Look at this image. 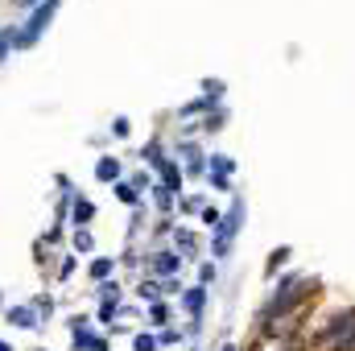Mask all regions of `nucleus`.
I'll list each match as a JSON object with an SVG mask.
<instances>
[{
	"mask_svg": "<svg viewBox=\"0 0 355 351\" xmlns=\"http://www.w3.org/2000/svg\"><path fill=\"white\" fill-rule=\"evenodd\" d=\"M219 351H236V343H223V348H219Z\"/></svg>",
	"mask_w": 355,
	"mask_h": 351,
	"instance_id": "nucleus-37",
	"label": "nucleus"
},
{
	"mask_svg": "<svg viewBox=\"0 0 355 351\" xmlns=\"http://www.w3.org/2000/svg\"><path fill=\"white\" fill-rule=\"evenodd\" d=\"M58 4L62 0H42L33 12H29V21H25V29H17V46L25 50V46H33L46 29H50V21H54V12H58Z\"/></svg>",
	"mask_w": 355,
	"mask_h": 351,
	"instance_id": "nucleus-4",
	"label": "nucleus"
},
{
	"mask_svg": "<svg viewBox=\"0 0 355 351\" xmlns=\"http://www.w3.org/2000/svg\"><path fill=\"white\" fill-rule=\"evenodd\" d=\"M202 99H207V103H219V99H223V83H219V79H207V83H202Z\"/></svg>",
	"mask_w": 355,
	"mask_h": 351,
	"instance_id": "nucleus-26",
	"label": "nucleus"
},
{
	"mask_svg": "<svg viewBox=\"0 0 355 351\" xmlns=\"http://www.w3.org/2000/svg\"><path fill=\"white\" fill-rule=\"evenodd\" d=\"M141 162H145V166H153V170H162V166H166L170 157H166V149H162V141H149V145L141 149Z\"/></svg>",
	"mask_w": 355,
	"mask_h": 351,
	"instance_id": "nucleus-16",
	"label": "nucleus"
},
{
	"mask_svg": "<svg viewBox=\"0 0 355 351\" xmlns=\"http://www.w3.org/2000/svg\"><path fill=\"white\" fill-rule=\"evenodd\" d=\"M198 219H202V228H207V232H215V228H219V219H223V211H215V207H202V211H198Z\"/></svg>",
	"mask_w": 355,
	"mask_h": 351,
	"instance_id": "nucleus-27",
	"label": "nucleus"
},
{
	"mask_svg": "<svg viewBox=\"0 0 355 351\" xmlns=\"http://www.w3.org/2000/svg\"><path fill=\"white\" fill-rule=\"evenodd\" d=\"M29 306H33V310H37V318H42V323H46V318H50V314H54V298H50V293H37V298H33V302H29Z\"/></svg>",
	"mask_w": 355,
	"mask_h": 351,
	"instance_id": "nucleus-22",
	"label": "nucleus"
},
{
	"mask_svg": "<svg viewBox=\"0 0 355 351\" xmlns=\"http://www.w3.org/2000/svg\"><path fill=\"white\" fill-rule=\"evenodd\" d=\"M91 219H95V203H91L87 194H75L71 198V223L75 228H87Z\"/></svg>",
	"mask_w": 355,
	"mask_h": 351,
	"instance_id": "nucleus-9",
	"label": "nucleus"
},
{
	"mask_svg": "<svg viewBox=\"0 0 355 351\" xmlns=\"http://www.w3.org/2000/svg\"><path fill=\"white\" fill-rule=\"evenodd\" d=\"M71 348L75 351H107V339L95 335L91 327H79V331H71Z\"/></svg>",
	"mask_w": 355,
	"mask_h": 351,
	"instance_id": "nucleus-8",
	"label": "nucleus"
},
{
	"mask_svg": "<svg viewBox=\"0 0 355 351\" xmlns=\"http://www.w3.org/2000/svg\"><path fill=\"white\" fill-rule=\"evenodd\" d=\"M128 182H132V186H137V190H149V186H153V178L145 174V170H137V174L128 178Z\"/></svg>",
	"mask_w": 355,
	"mask_h": 351,
	"instance_id": "nucleus-33",
	"label": "nucleus"
},
{
	"mask_svg": "<svg viewBox=\"0 0 355 351\" xmlns=\"http://www.w3.org/2000/svg\"><path fill=\"white\" fill-rule=\"evenodd\" d=\"M157 174H162V186H170L174 194L182 190V166H178V162H166V166H162Z\"/></svg>",
	"mask_w": 355,
	"mask_h": 351,
	"instance_id": "nucleus-17",
	"label": "nucleus"
},
{
	"mask_svg": "<svg viewBox=\"0 0 355 351\" xmlns=\"http://www.w3.org/2000/svg\"><path fill=\"white\" fill-rule=\"evenodd\" d=\"M95 298H99V302H112V306H120V281L112 277V281L95 285Z\"/></svg>",
	"mask_w": 355,
	"mask_h": 351,
	"instance_id": "nucleus-19",
	"label": "nucleus"
},
{
	"mask_svg": "<svg viewBox=\"0 0 355 351\" xmlns=\"http://www.w3.org/2000/svg\"><path fill=\"white\" fill-rule=\"evenodd\" d=\"M0 306H4V298H0Z\"/></svg>",
	"mask_w": 355,
	"mask_h": 351,
	"instance_id": "nucleus-38",
	"label": "nucleus"
},
{
	"mask_svg": "<svg viewBox=\"0 0 355 351\" xmlns=\"http://www.w3.org/2000/svg\"><path fill=\"white\" fill-rule=\"evenodd\" d=\"M166 323H170V306H166V302L149 306V327H166Z\"/></svg>",
	"mask_w": 355,
	"mask_h": 351,
	"instance_id": "nucleus-24",
	"label": "nucleus"
},
{
	"mask_svg": "<svg viewBox=\"0 0 355 351\" xmlns=\"http://www.w3.org/2000/svg\"><path fill=\"white\" fill-rule=\"evenodd\" d=\"M71 273H75V257H67V261L58 264V281H67Z\"/></svg>",
	"mask_w": 355,
	"mask_h": 351,
	"instance_id": "nucleus-34",
	"label": "nucleus"
},
{
	"mask_svg": "<svg viewBox=\"0 0 355 351\" xmlns=\"http://www.w3.org/2000/svg\"><path fill=\"white\" fill-rule=\"evenodd\" d=\"M116 257H95V261L87 264V273H91V281H95V285H103V281H112V277H116Z\"/></svg>",
	"mask_w": 355,
	"mask_h": 351,
	"instance_id": "nucleus-11",
	"label": "nucleus"
},
{
	"mask_svg": "<svg viewBox=\"0 0 355 351\" xmlns=\"http://www.w3.org/2000/svg\"><path fill=\"white\" fill-rule=\"evenodd\" d=\"M71 244H75V252H91V248H95V236H91V228H75Z\"/></svg>",
	"mask_w": 355,
	"mask_h": 351,
	"instance_id": "nucleus-20",
	"label": "nucleus"
},
{
	"mask_svg": "<svg viewBox=\"0 0 355 351\" xmlns=\"http://www.w3.org/2000/svg\"><path fill=\"white\" fill-rule=\"evenodd\" d=\"M207 170H211V174H223V178H232V174H236V162H232L227 153H211V162H207Z\"/></svg>",
	"mask_w": 355,
	"mask_h": 351,
	"instance_id": "nucleus-18",
	"label": "nucleus"
},
{
	"mask_svg": "<svg viewBox=\"0 0 355 351\" xmlns=\"http://www.w3.org/2000/svg\"><path fill=\"white\" fill-rule=\"evenodd\" d=\"M17 4H21V8H37L42 0H17Z\"/></svg>",
	"mask_w": 355,
	"mask_h": 351,
	"instance_id": "nucleus-35",
	"label": "nucleus"
},
{
	"mask_svg": "<svg viewBox=\"0 0 355 351\" xmlns=\"http://www.w3.org/2000/svg\"><path fill=\"white\" fill-rule=\"evenodd\" d=\"M0 351H12V343H4V339H0Z\"/></svg>",
	"mask_w": 355,
	"mask_h": 351,
	"instance_id": "nucleus-36",
	"label": "nucleus"
},
{
	"mask_svg": "<svg viewBox=\"0 0 355 351\" xmlns=\"http://www.w3.org/2000/svg\"><path fill=\"white\" fill-rule=\"evenodd\" d=\"M182 339H186V331H178V327H162V335H157L162 348H178Z\"/></svg>",
	"mask_w": 355,
	"mask_h": 351,
	"instance_id": "nucleus-23",
	"label": "nucleus"
},
{
	"mask_svg": "<svg viewBox=\"0 0 355 351\" xmlns=\"http://www.w3.org/2000/svg\"><path fill=\"white\" fill-rule=\"evenodd\" d=\"M302 285H306V277H285V281L277 285V293L261 306V323H272V314L281 318L285 310H293L297 302H306V289H302Z\"/></svg>",
	"mask_w": 355,
	"mask_h": 351,
	"instance_id": "nucleus-3",
	"label": "nucleus"
},
{
	"mask_svg": "<svg viewBox=\"0 0 355 351\" xmlns=\"http://www.w3.org/2000/svg\"><path fill=\"white\" fill-rule=\"evenodd\" d=\"M95 182H120V162H116L112 153H103V157L95 162Z\"/></svg>",
	"mask_w": 355,
	"mask_h": 351,
	"instance_id": "nucleus-14",
	"label": "nucleus"
},
{
	"mask_svg": "<svg viewBox=\"0 0 355 351\" xmlns=\"http://www.w3.org/2000/svg\"><path fill=\"white\" fill-rule=\"evenodd\" d=\"M207 298H211V289L207 285H190V289H182V310L190 314V318H202V310H207Z\"/></svg>",
	"mask_w": 355,
	"mask_h": 351,
	"instance_id": "nucleus-6",
	"label": "nucleus"
},
{
	"mask_svg": "<svg viewBox=\"0 0 355 351\" xmlns=\"http://www.w3.org/2000/svg\"><path fill=\"white\" fill-rule=\"evenodd\" d=\"M137 298H141V302H149V306H157V302L166 298V281H157V277L141 281V285H137Z\"/></svg>",
	"mask_w": 355,
	"mask_h": 351,
	"instance_id": "nucleus-13",
	"label": "nucleus"
},
{
	"mask_svg": "<svg viewBox=\"0 0 355 351\" xmlns=\"http://www.w3.org/2000/svg\"><path fill=\"white\" fill-rule=\"evenodd\" d=\"M116 198H120V203H128V207H145V194H141L128 178H120V182H116Z\"/></svg>",
	"mask_w": 355,
	"mask_h": 351,
	"instance_id": "nucleus-15",
	"label": "nucleus"
},
{
	"mask_svg": "<svg viewBox=\"0 0 355 351\" xmlns=\"http://www.w3.org/2000/svg\"><path fill=\"white\" fill-rule=\"evenodd\" d=\"M112 132H116V137H128V132H132V120H128V116H116V120H112Z\"/></svg>",
	"mask_w": 355,
	"mask_h": 351,
	"instance_id": "nucleus-32",
	"label": "nucleus"
},
{
	"mask_svg": "<svg viewBox=\"0 0 355 351\" xmlns=\"http://www.w3.org/2000/svg\"><path fill=\"white\" fill-rule=\"evenodd\" d=\"M157 335H149V331H141V335H132V351H157Z\"/></svg>",
	"mask_w": 355,
	"mask_h": 351,
	"instance_id": "nucleus-25",
	"label": "nucleus"
},
{
	"mask_svg": "<svg viewBox=\"0 0 355 351\" xmlns=\"http://www.w3.org/2000/svg\"><path fill=\"white\" fill-rule=\"evenodd\" d=\"M12 46H17V29H0V62L12 54Z\"/></svg>",
	"mask_w": 355,
	"mask_h": 351,
	"instance_id": "nucleus-28",
	"label": "nucleus"
},
{
	"mask_svg": "<svg viewBox=\"0 0 355 351\" xmlns=\"http://www.w3.org/2000/svg\"><path fill=\"white\" fill-rule=\"evenodd\" d=\"M240 228H244V198H232V207L223 211V219H219V228L211 232V252L223 261L227 252H232V244H236V236H240Z\"/></svg>",
	"mask_w": 355,
	"mask_h": 351,
	"instance_id": "nucleus-1",
	"label": "nucleus"
},
{
	"mask_svg": "<svg viewBox=\"0 0 355 351\" xmlns=\"http://www.w3.org/2000/svg\"><path fill=\"white\" fill-rule=\"evenodd\" d=\"M174 252L178 257H198V236L182 223H174Z\"/></svg>",
	"mask_w": 355,
	"mask_h": 351,
	"instance_id": "nucleus-10",
	"label": "nucleus"
},
{
	"mask_svg": "<svg viewBox=\"0 0 355 351\" xmlns=\"http://www.w3.org/2000/svg\"><path fill=\"white\" fill-rule=\"evenodd\" d=\"M289 257H293V248H289V244H281V248H277V252L268 257V264H265V277H272V273H277L281 264L289 261Z\"/></svg>",
	"mask_w": 355,
	"mask_h": 351,
	"instance_id": "nucleus-21",
	"label": "nucleus"
},
{
	"mask_svg": "<svg viewBox=\"0 0 355 351\" xmlns=\"http://www.w3.org/2000/svg\"><path fill=\"white\" fill-rule=\"evenodd\" d=\"M215 277H219V268H215L211 261H202V264H198V285H211Z\"/></svg>",
	"mask_w": 355,
	"mask_h": 351,
	"instance_id": "nucleus-30",
	"label": "nucleus"
},
{
	"mask_svg": "<svg viewBox=\"0 0 355 351\" xmlns=\"http://www.w3.org/2000/svg\"><path fill=\"white\" fill-rule=\"evenodd\" d=\"M207 186H211V190H232V178L211 174V170H207Z\"/></svg>",
	"mask_w": 355,
	"mask_h": 351,
	"instance_id": "nucleus-31",
	"label": "nucleus"
},
{
	"mask_svg": "<svg viewBox=\"0 0 355 351\" xmlns=\"http://www.w3.org/2000/svg\"><path fill=\"white\" fill-rule=\"evenodd\" d=\"M149 198H153V207H157L162 215H170V211H174V203H178V194L170 190V186H162V182H153V186H149Z\"/></svg>",
	"mask_w": 355,
	"mask_h": 351,
	"instance_id": "nucleus-12",
	"label": "nucleus"
},
{
	"mask_svg": "<svg viewBox=\"0 0 355 351\" xmlns=\"http://www.w3.org/2000/svg\"><path fill=\"white\" fill-rule=\"evenodd\" d=\"M318 343L327 351H355V310H343V314L327 318L322 331H318Z\"/></svg>",
	"mask_w": 355,
	"mask_h": 351,
	"instance_id": "nucleus-2",
	"label": "nucleus"
},
{
	"mask_svg": "<svg viewBox=\"0 0 355 351\" xmlns=\"http://www.w3.org/2000/svg\"><path fill=\"white\" fill-rule=\"evenodd\" d=\"M178 268H182V257H178L174 248H153V252H149V273H153L157 281H174Z\"/></svg>",
	"mask_w": 355,
	"mask_h": 351,
	"instance_id": "nucleus-5",
	"label": "nucleus"
},
{
	"mask_svg": "<svg viewBox=\"0 0 355 351\" xmlns=\"http://www.w3.org/2000/svg\"><path fill=\"white\" fill-rule=\"evenodd\" d=\"M178 207H182V211H190V215H194V211H202V207H207V198H202V194H186V198H182V203H178Z\"/></svg>",
	"mask_w": 355,
	"mask_h": 351,
	"instance_id": "nucleus-29",
	"label": "nucleus"
},
{
	"mask_svg": "<svg viewBox=\"0 0 355 351\" xmlns=\"http://www.w3.org/2000/svg\"><path fill=\"white\" fill-rule=\"evenodd\" d=\"M4 318H8L17 331H42V318H37V310H33L29 302H25V306H8Z\"/></svg>",
	"mask_w": 355,
	"mask_h": 351,
	"instance_id": "nucleus-7",
	"label": "nucleus"
}]
</instances>
